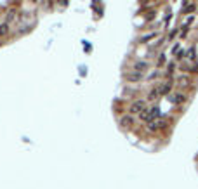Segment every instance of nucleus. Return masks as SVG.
Listing matches in <instances>:
<instances>
[{"instance_id": "nucleus-1", "label": "nucleus", "mask_w": 198, "mask_h": 189, "mask_svg": "<svg viewBox=\"0 0 198 189\" xmlns=\"http://www.w3.org/2000/svg\"><path fill=\"white\" fill-rule=\"evenodd\" d=\"M158 116H160V108L158 106H151V108H146L139 114V120L144 122V123H151V122L158 120Z\"/></svg>"}, {"instance_id": "nucleus-2", "label": "nucleus", "mask_w": 198, "mask_h": 189, "mask_svg": "<svg viewBox=\"0 0 198 189\" xmlns=\"http://www.w3.org/2000/svg\"><path fill=\"white\" fill-rule=\"evenodd\" d=\"M146 108H148V106H146V101H144V99H141V101H136V102H132V104H130L129 111H130L132 114H136V113L141 114Z\"/></svg>"}, {"instance_id": "nucleus-3", "label": "nucleus", "mask_w": 198, "mask_h": 189, "mask_svg": "<svg viewBox=\"0 0 198 189\" xmlns=\"http://www.w3.org/2000/svg\"><path fill=\"white\" fill-rule=\"evenodd\" d=\"M167 123H169V120H167V118H158V120H155V122L148 123V130H150V132H157V130H160V129H163Z\"/></svg>"}, {"instance_id": "nucleus-4", "label": "nucleus", "mask_w": 198, "mask_h": 189, "mask_svg": "<svg viewBox=\"0 0 198 189\" xmlns=\"http://www.w3.org/2000/svg\"><path fill=\"white\" fill-rule=\"evenodd\" d=\"M167 97H169V102H172V104H182L186 101V97H184L182 92H172V94H169Z\"/></svg>"}, {"instance_id": "nucleus-5", "label": "nucleus", "mask_w": 198, "mask_h": 189, "mask_svg": "<svg viewBox=\"0 0 198 189\" xmlns=\"http://www.w3.org/2000/svg\"><path fill=\"white\" fill-rule=\"evenodd\" d=\"M157 90H158L160 95H169L172 92V80L170 82H165V83H160L158 87H157Z\"/></svg>"}, {"instance_id": "nucleus-6", "label": "nucleus", "mask_w": 198, "mask_h": 189, "mask_svg": "<svg viewBox=\"0 0 198 189\" xmlns=\"http://www.w3.org/2000/svg\"><path fill=\"white\" fill-rule=\"evenodd\" d=\"M148 68H150V64H148V63H136V64L132 66V70H134V71L142 73V75H144V71H146Z\"/></svg>"}, {"instance_id": "nucleus-7", "label": "nucleus", "mask_w": 198, "mask_h": 189, "mask_svg": "<svg viewBox=\"0 0 198 189\" xmlns=\"http://www.w3.org/2000/svg\"><path fill=\"white\" fill-rule=\"evenodd\" d=\"M142 78H144V75H142V73H137V71H132V73L127 75V80H129V82H139V80H142Z\"/></svg>"}, {"instance_id": "nucleus-8", "label": "nucleus", "mask_w": 198, "mask_h": 189, "mask_svg": "<svg viewBox=\"0 0 198 189\" xmlns=\"http://www.w3.org/2000/svg\"><path fill=\"white\" fill-rule=\"evenodd\" d=\"M120 123H122V127H130L132 123H134V118L129 114V116H122L120 118Z\"/></svg>"}, {"instance_id": "nucleus-9", "label": "nucleus", "mask_w": 198, "mask_h": 189, "mask_svg": "<svg viewBox=\"0 0 198 189\" xmlns=\"http://www.w3.org/2000/svg\"><path fill=\"white\" fill-rule=\"evenodd\" d=\"M16 16H18V12H16V9H12V11H9V14L5 16V21H4V23H7V24L11 26V24H12V21L16 19Z\"/></svg>"}, {"instance_id": "nucleus-10", "label": "nucleus", "mask_w": 198, "mask_h": 189, "mask_svg": "<svg viewBox=\"0 0 198 189\" xmlns=\"http://www.w3.org/2000/svg\"><path fill=\"white\" fill-rule=\"evenodd\" d=\"M195 7H197V4H188V2H184V4H182V14H188V12H191Z\"/></svg>"}, {"instance_id": "nucleus-11", "label": "nucleus", "mask_w": 198, "mask_h": 189, "mask_svg": "<svg viewBox=\"0 0 198 189\" xmlns=\"http://www.w3.org/2000/svg\"><path fill=\"white\" fill-rule=\"evenodd\" d=\"M9 28H11V26H9L7 23H2V24H0V37H4V35H7V31H9Z\"/></svg>"}, {"instance_id": "nucleus-12", "label": "nucleus", "mask_w": 198, "mask_h": 189, "mask_svg": "<svg viewBox=\"0 0 198 189\" xmlns=\"http://www.w3.org/2000/svg\"><path fill=\"white\" fill-rule=\"evenodd\" d=\"M157 37V33H148V35H144V37L141 38V43H146V42H150V40H153V38Z\"/></svg>"}, {"instance_id": "nucleus-13", "label": "nucleus", "mask_w": 198, "mask_h": 189, "mask_svg": "<svg viewBox=\"0 0 198 189\" xmlns=\"http://www.w3.org/2000/svg\"><path fill=\"white\" fill-rule=\"evenodd\" d=\"M158 97H160V94H158V90H157V89H153V90L150 92V95H148V99H150V101H155V99H158Z\"/></svg>"}, {"instance_id": "nucleus-14", "label": "nucleus", "mask_w": 198, "mask_h": 189, "mask_svg": "<svg viewBox=\"0 0 198 189\" xmlns=\"http://www.w3.org/2000/svg\"><path fill=\"white\" fill-rule=\"evenodd\" d=\"M158 76H160V71H151L146 80H155V78H158Z\"/></svg>"}, {"instance_id": "nucleus-15", "label": "nucleus", "mask_w": 198, "mask_h": 189, "mask_svg": "<svg viewBox=\"0 0 198 189\" xmlns=\"http://www.w3.org/2000/svg\"><path fill=\"white\" fill-rule=\"evenodd\" d=\"M163 63H165V54H160V57H158V64H157V66H163Z\"/></svg>"}, {"instance_id": "nucleus-16", "label": "nucleus", "mask_w": 198, "mask_h": 189, "mask_svg": "<svg viewBox=\"0 0 198 189\" xmlns=\"http://www.w3.org/2000/svg\"><path fill=\"white\" fill-rule=\"evenodd\" d=\"M193 21H195V16H189V18L186 19V21H184V24H186V26H189V24H191Z\"/></svg>"}, {"instance_id": "nucleus-17", "label": "nucleus", "mask_w": 198, "mask_h": 189, "mask_svg": "<svg viewBox=\"0 0 198 189\" xmlns=\"http://www.w3.org/2000/svg\"><path fill=\"white\" fill-rule=\"evenodd\" d=\"M169 64H170V66H169V70H167V71H169V73H172V71H174V68H176V63H169Z\"/></svg>"}, {"instance_id": "nucleus-18", "label": "nucleus", "mask_w": 198, "mask_h": 189, "mask_svg": "<svg viewBox=\"0 0 198 189\" xmlns=\"http://www.w3.org/2000/svg\"><path fill=\"white\" fill-rule=\"evenodd\" d=\"M188 57H189V59H193V57H195V49H189V52H188Z\"/></svg>"}, {"instance_id": "nucleus-19", "label": "nucleus", "mask_w": 198, "mask_h": 189, "mask_svg": "<svg viewBox=\"0 0 198 189\" xmlns=\"http://www.w3.org/2000/svg\"><path fill=\"white\" fill-rule=\"evenodd\" d=\"M184 56H186V52H184V50H181V52H177V59H182Z\"/></svg>"}]
</instances>
